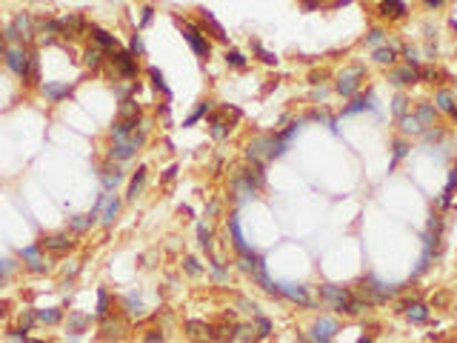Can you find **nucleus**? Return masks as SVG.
Instances as JSON below:
<instances>
[{
	"mask_svg": "<svg viewBox=\"0 0 457 343\" xmlns=\"http://www.w3.org/2000/svg\"><path fill=\"white\" fill-rule=\"evenodd\" d=\"M6 63H9V69L15 72V75H20L23 80L32 75V69H29V63H32V54L29 52H23V49H9L6 52Z\"/></svg>",
	"mask_w": 457,
	"mask_h": 343,
	"instance_id": "f257e3e1",
	"label": "nucleus"
},
{
	"mask_svg": "<svg viewBox=\"0 0 457 343\" xmlns=\"http://www.w3.org/2000/svg\"><path fill=\"white\" fill-rule=\"evenodd\" d=\"M360 78H363V66H349L340 72V80H337V92L340 95H352L357 89Z\"/></svg>",
	"mask_w": 457,
	"mask_h": 343,
	"instance_id": "f03ea898",
	"label": "nucleus"
},
{
	"mask_svg": "<svg viewBox=\"0 0 457 343\" xmlns=\"http://www.w3.org/2000/svg\"><path fill=\"white\" fill-rule=\"evenodd\" d=\"M183 37H186V43L195 49V54H200V57H209L212 46L206 43V37H200V32H197L195 26H183Z\"/></svg>",
	"mask_w": 457,
	"mask_h": 343,
	"instance_id": "7ed1b4c3",
	"label": "nucleus"
},
{
	"mask_svg": "<svg viewBox=\"0 0 457 343\" xmlns=\"http://www.w3.org/2000/svg\"><path fill=\"white\" fill-rule=\"evenodd\" d=\"M334 332H337V323L329 320V317H320V320L314 323V329H311V338H314L317 343H329L331 338H334Z\"/></svg>",
	"mask_w": 457,
	"mask_h": 343,
	"instance_id": "20e7f679",
	"label": "nucleus"
},
{
	"mask_svg": "<svg viewBox=\"0 0 457 343\" xmlns=\"http://www.w3.org/2000/svg\"><path fill=\"white\" fill-rule=\"evenodd\" d=\"M420 80V69L417 66H400V69H394L392 72V83H397V86H406V83H417Z\"/></svg>",
	"mask_w": 457,
	"mask_h": 343,
	"instance_id": "39448f33",
	"label": "nucleus"
},
{
	"mask_svg": "<svg viewBox=\"0 0 457 343\" xmlns=\"http://www.w3.org/2000/svg\"><path fill=\"white\" fill-rule=\"evenodd\" d=\"M114 66L123 78H134L137 75V63H134V54L131 52H117L114 54Z\"/></svg>",
	"mask_w": 457,
	"mask_h": 343,
	"instance_id": "423d86ee",
	"label": "nucleus"
},
{
	"mask_svg": "<svg viewBox=\"0 0 457 343\" xmlns=\"http://www.w3.org/2000/svg\"><path fill=\"white\" fill-rule=\"evenodd\" d=\"M280 294H286L289 300H294V303H300V306H311V297L306 294V289L303 286H280Z\"/></svg>",
	"mask_w": 457,
	"mask_h": 343,
	"instance_id": "0eeeda50",
	"label": "nucleus"
},
{
	"mask_svg": "<svg viewBox=\"0 0 457 343\" xmlns=\"http://www.w3.org/2000/svg\"><path fill=\"white\" fill-rule=\"evenodd\" d=\"M92 37L98 40V46H103V49H117V37L109 32H103V29H98V26H92Z\"/></svg>",
	"mask_w": 457,
	"mask_h": 343,
	"instance_id": "6e6552de",
	"label": "nucleus"
},
{
	"mask_svg": "<svg viewBox=\"0 0 457 343\" xmlns=\"http://www.w3.org/2000/svg\"><path fill=\"white\" fill-rule=\"evenodd\" d=\"M143 180H146V166H140L137 172H134V178H131V183H129V192H126V197H137V192L143 189Z\"/></svg>",
	"mask_w": 457,
	"mask_h": 343,
	"instance_id": "1a4fd4ad",
	"label": "nucleus"
},
{
	"mask_svg": "<svg viewBox=\"0 0 457 343\" xmlns=\"http://www.w3.org/2000/svg\"><path fill=\"white\" fill-rule=\"evenodd\" d=\"M37 252H40L37 246H29V249H23V258L29 261V266H32L34 272H43L46 266H43V261H40V255H37Z\"/></svg>",
	"mask_w": 457,
	"mask_h": 343,
	"instance_id": "9d476101",
	"label": "nucleus"
},
{
	"mask_svg": "<svg viewBox=\"0 0 457 343\" xmlns=\"http://www.w3.org/2000/svg\"><path fill=\"white\" fill-rule=\"evenodd\" d=\"M43 92H46V98H51V100H63V98H69V86H57V83H46L43 86Z\"/></svg>",
	"mask_w": 457,
	"mask_h": 343,
	"instance_id": "9b49d317",
	"label": "nucleus"
},
{
	"mask_svg": "<svg viewBox=\"0 0 457 343\" xmlns=\"http://www.w3.org/2000/svg\"><path fill=\"white\" fill-rule=\"evenodd\" d=\"M414 117L420 120V126H432V123H434V106H432V103H420V109H417Z\"/></svg>",
	"mask_w": 457,
	"mask_h": 343,
	"instance_id": "f8f14e48",
	"label": "nucleus"
},
{
	"mask_svg": "<svg viewBox=\"0 0 457 343\" xmlns=\"http://www.w3.org/2000/svg\"><path fill=\"white\" fill-rule=\"evenodd\" d=\"M408 320H411V323H426V320H429V309H426L423 303H414V306H408Z\"/></svg>",
	"mask_w": 457,
	"mask_h": 343,
	"instance_id": "ddd939ff",
	"label": "nucleus"
},
{
	"mask_svg": "<svg viewBox=\"0 0 457 343\" xmlns=\"http://www.w3.org/2000/svg\"><path fill=\"white\" fill-rule=\"evenodd\" d=\"M231 235H234V246H237V252H243V255H249V246H246L243 240V232H240V226H237V217H231Z\"/></svg>",
	"mask_w": 457,
	"mask_h": 343,
	"instance_id": "4468645a",
	"label": "nucleus"
},
{
	"mask_svg": "<svg viewBox=\"0 0 457 343\" xmlns=\"http://www.w3.org/2000/svg\"><path fill=\"white\" fill-rule=\"evenodd\" d=\"M400 126H403V132H411V134H420V132H423L420 120H417L414 114H411V117H408V114H403V117H400Z\"/></svg>",
	"mask_w": 457,
	"mask_h": 343,
	"instance_id": "2eb2a0df",
	"label": "nucleus"
},
{
	"mask_svg": "<svg viewBox=\"0 0 457 343\" xmlns=\"http://www.w3.org/2000/svg\"><path fill=\"white\" fill-rule=\"evenodd\" d=\"M406 12V6L400 3V0H386L383 3V15H389V17H400Z\"/></svg>",
	"mask_w": 457,
	"mask_h": 343,
	"instance_id": "dca6fc26",
	"label": "nucleus"
},
{
	"mask_svg": "<svg viewBox=\"0 0 457 343\" xmlns=\"http://www.w3.org/2000/svg\"><path fill=\"white\" fill-rule=\"evenodd\" d=\"M43 246H46V249H51V252H63V249H69V240H66L63 235H57V237H46V240H43Z\"/></svg>",
	"mask_w": 457,
	"mask_h": 343,
	"instance_id": "f3484780",
	"label": "nucleus"
},
{
	"mask_svg": "<svg viewBox=\"0 0 457 343\" xmlns=\"http://www.w3.org/2000/svg\"><path fill=\"white\" fill-rule=\"evenodd\" d=\"M228 129H231V126H226L220 117H212V137L214 140H223V137L228 134Z\"/></svg>",
	"mask_w": 457,
	"mask_h": 343,
	"instance_id": "a211bd4d",
	"label": "nucleus"
},
{
	"mask_svg": "<svg viewBox=\"0 0 457 343\" xmlns=\"http://www.w3.org/2000/svg\"><path fill=\"white\" fill-rule=\"evenodd\" d=\"M209 109H212V103H209V100H203V103L197 106L195 112L189 114V120H186L183 126H195V123H197V120H200V117H203V114H206V112H209Z\"/></svg>",
	"mask_w": 457,
	"mask_h": 343,
	"instance_id": "6ab92c4d",
	"label": "nucleus"
},
{
	"mask_svg": "<svg viewBox=\"0 0 457 343\" xmlns=\"http://www.w3.org/2000/svg\"><path fill=\"white\" fill-rule=\"evenodd\" d=\"M117 206H120V203H117L114 197H106V209H103V223H112V220H114V214H117Z\"/></svg>",
	"mask_w": 457,
	"mask_h": 343,
	"instance_id": "aec40b11",
	"label": "nucleus"
},
{
	"mask_svg": "<svg viewBox=\"0 0 457 343\" xmlns=\"http://www.w3.org/2000/svg\"><path fill=\"white\" fill-rule=\"evenodd\" d=\"M226 63L234 66V69H243V66H246V57H243V54H240L237 49H228V52H226Z\"/></svg>",
	"mask_w": 457,
	"mask_h": 343,
	"instance_id": "412c9836",
	"label": "nucleus"
},
{
	"mask_svg": "<svg viewBox=\"0 0 457 343\" xmlns=\"http://www.w3.org/2000/svg\"><path fill=\"white\" fill-rule=\"evenodd\" d=\"M37 320H40V323H57V320H60V309H43V312H37Z\"/></svg>",
	"mask_w": 457,
	"mask_h": 343,
	"instance_id": "4be33fe9",
	"label": "nucleus"
},
{
	"mask_svg": "<svg viewBox=\"0 0 457 343\" xmlns=\"http://www.w3.org/2000/svg\"><path fill=\"white\" fill-rule=\"evenodd\" d=\"M437 109H443V112L452 114V109H455V100H452V95H449V92H437Z\"/></svg>",
	"mask_w": 457,
	"mask_h": 343,
	"instance_id": "5701e85b",
	"label": "nucleus"
},
{
	"mask_svg": "<svg viewBox=\"0 0 457 343\" xmlns=\"http://www.w3.org/2000/svg\"><path fill=\"white\" fill-rule=\"evenodd\" d=\"M117 183H120V172H117V169H106V172H103V186H106V189H112V186H117Z\"/></svg>",
	"mask_w": 457,
	"mask_h": 343,
	"instance_id": "b1692460",
	"label": "nucleus"
},
{
	"mask_svg": "<svg viewBox=\"0 0 457 343\" xmlns=\"http://www.w3.org/2000/svg\"><path fill=\"white\" fill-rule=\"evenodd\" d=\"M149 75H152V80H154V86H157V89H160V92H163L166 98H169V95H172V92H169V86H166V83H163V75H160V72H157V69H149Z\"/></svg>",
	"mask_w": 457,
	"mask_h": 343,
	"instance_id": "393cba45",
	"label": "nucleus"
},
{
	"mask_svg": "<svg viewBox=\"0 0 457 343\" xmlns=\"http://www.w3.org/2000/svg\"><path fill=\"white\" fill-rule=\"evenodd\" d=\"M197 237H200L197 243L203 246V249H212V232H209L206 226H197Z\"/></svg>",
	"mask_w": 457,
	"mask_h": 343,
	"instance_id": "a878e982",
	"label": "nucleus"
},
{
	"mask_svg": "<svg viewBox=\"0 0 457 343\" xmlns=\"http://www.w3.org/2000/svg\"><path fill=\"white\" fill-rule=\"evenodd\" d=\"M375 60H377V63H392V60H394V49H386V46H383V49H377L375 52Z\"/></svg>",
	"mask_w": 457,
	"mask_h": 343,
	"instance_id": "bb28decb",
	"label": "nucleus"
},
{
	"mask_svg": "<svg viewBox=\"0 0 457 343\" xmlns=\"http://www.w3.org/2000/svg\"><path fill=\"white\" fill-rule=\"evenodd\" d=\"M100 57H103V52L100 49H89L86 52V63L89 66H100Z\"/></svg>",
	"mask_w": 457,
	"mask_h": 343,
	"instance_id": "cd10ccee",
	"label": "nucleus"
},
{
	"mask_svg": "<svg viewBox=\"0 0 457 343\" xmlns=\"http://www.w3.org/2000/svg\"><path fill=\"white\" fill-rule=\"evenodd\" d=\"M120 112L126 114V117H137V106H134V100H123Z\"/></svg>",
	"mask_w": 457,
	"mask_h": 343,
	"instance_id": "c85d7f7f",
	"label": "nucleus"
},
{
	"mask_svg": "<svg viewBox=\"0 0 457 343\" xmlns=\"http://www.w3.org/2000/svg\"><path fill=\"white\" fill-rule=\"evenodd\" d=\"M109 312V297L106 292H98V315H106Z\"/></svg>",
	"mask_w": 457,
	"mask_h": 343,
	"instance_id": "c756f323",
	"label": "nucleus"
},
{
	"mask_svg": "<svg viewBox=\"0 0 457 343\" xmlns=\"http://www.w3.org/2000/svg\"><path fill=\"white\" fill-rule=\"evenodd\" d=\"M257 329H260V332H257V335H260V338H266V335H269V332H272V323H269V320H266V317H257Z\"/></svg>",
	"mask_w": 457,
	"mask_h": 343,
	"instance_id": "7c9ffc66",
	"label": "nucleus"
},
{
	"mask_svg": "<svg viewBox=\"0 0 457 343\" xmlns=\"http://www.w3.org/2000/svg\"><path fill=\"white\" fill-rule=\"evenodd\" d=\"M366 106H369V103H366V98H357L352 106H346V114H349V112H360V109H366Z\"/></svg>",
	"mask_w": 457,
	"mask_h": 343,
	"instance_id": "2f4dec72",
	"label": "nucleus"
},
{
	"mask_svg": "<svg viewBox=\"0 0 457 343\" xmlns=\"http://www.w3.org/2000/svg\"><path fill=\"white\" fill-rule=\"evenodd\" d=\"M237 338H243V341H252V338H254V329H252V326H237Z\"/></svg>",
	"mask_w": 457,
	"mask_h": 343,
	"instance_id": "473e14b6",
	"label": "nucleus"
},
{
	"mask_svg": "<svg viewBox=\"0 0 457 343\" xmlns=\"http://www.w3.org/2000/svg\"><path fill=\"white\" fill-rule=\"evenodd\" d=\"M131 54H143V40H140V34L131 37Z\"/></svg>",
	"mask_w": 457,
	"mask_h": 343,
	"instance_id": "72a5a7b5",
	"label": "nucleus"
},
{
	"mask_svg": "<svg viewBox=\"0 0 457 343\" xmlns=\"http://www.w3.org/2000/svg\"><path fill=\"white\" fill-rule=\"evenodd\" d=\"M186 272H189V275H200V266H197L195 258H186Z\"/></svg>",
	"mask_w": 457,
	"mask_h": 343,
	"instance_id": "f704fd0d",
	"label": "nucleus"
},
{
	"mask_svg": "<svg viewBox=\"0 0 457 343\" xmlns=\"http://www.w3.org/2000/svg\"><path fill=\"white\" fill-rule=\"evenodd\" d=\"M203 323H197V320H192V323H189V335H192V338H197V335H200V332H203Z\"/></svg>",
	"mask_w": 457,
	"mask_h": 343,
	"instance_id": "c9c22d12",
	"label": "nucleus"
},
{
	"mask_svg": "<svg viewBox=\"0 0 457 343\" xmlns=\"http://www.w3.org/2000/svg\"><path fill=\"white\" fill-rule=\"evenodd\" d=\"M254 49L260 52V57H263V60H266V63H275V60H278V57H275L272 52H266V49H263V46H254Z\"/></svg>",
	"mask_w": 457,
	"mask_h": 343,
	"instance_id": "e433bc0d",
	"label": "nucleus"
},
{
	"mask_svg": "<svg viewBox=\"0 0 457 343\" xmlns=\"http://www.w3.org/2000/svg\"><path fill=\"white\" fill-rule=\"evenodd\" d=\"M380 40H383V32H380V29H375V32L369 34V46H377Z\"/></svg>",
	"mask_w": 457,
	"mask_h": 343,
	"instance_id": "4c0bfd02",
	"label": "nucleus"
},
{
	"mask_svg": "<svg viewBox=\"0 0 457 343\" xmlns=\"http://www.w3.org/2000/svg\"><path fill=\"white\" fill-rule=\"evenodd\" d=\"M394 112L403 117V112H406V98H397V100H394Z\"/></svg>",
	"mask_w": 457,
	"mask_h": 343,
	"instance_id": "58836bf2",
	"label": "nucleus"
},
{
	"mask_svg": "<svg viewBox=\"0 0 457 343\" xmlns=\"http://www.w3.org/2000/svg\"><path fill=\"white\" fill-rule=\"evenodd\" d=\"M212 269H214V278H217V280H223V278H226V269L220 266V261H214V266H212Z\"/></svg>",
	"mask_w": 457,
	"mask_h": 343,
	"instance_id": "ea45409f",
	"label": "nucleus"
},
{
	"mask_svg": "<svg viewBox=\"0 0 457 343\" xmlns=\"http://www.w3.org/2000/svg\"><path fill=\"white\" fill-rule=\"evenodd\" d=\"M406 143H403V140H397V143H394V158H403V155H406Z\"/></svg>",
	"mask_w": 457,
	"mask_h": 343,
	"instance_id": "a19ab883",
	"label": "nucleus"
},
{
	"mask_svg": "<svg viewBox=\"0 0 457 343\" xmlns=\"http://www.w3.org/2000/svg\"><path fill=\"white\" fill-rule=\"evenodd\" d=\"M72 326L83 329V326H86V317H83V315H75V317H72Z\"/></svg>",
	"mask_w": 457,
	"mask_h": 343,
	"instance_id": "79ce46f5",
	"label": "nucleus"
},
{
	"mask_svg": "<svg viewBox=\"0 0 457 343\" xmlns=\"http://www.w3.org/2000/svg\"><path fill=\"white\" fill-rule=\"evenodd\" d=\"M152 15H154V9H152V6H146V9H143V26L152 20Z\"/></svg>",
	"mask_w": 457,
	"mask_h": 343,
	"instance_id": "37998d69",
	"label": "nucleus"
},
{
	"mask_svg": "<svg viewBox=\"0 0 457 343\" xmlns=\"http://www.w3.org/2000/svg\"><path fill=\"white\" fill-rule=\"evenodd\" d=\"M146 343H163V341H160V335H157V332H152V335L146 338Z\"/></svg>",
	"mask_w": 457,
	"mask_h": 343,
	"instance_id": "c03bdc74",
	"label": "nucleus"
},
{
	"mask_svg": "<svg viewBox=\"0 0 457 343\" xmlns=\"http://www.w3.org/2000/svg\"><path fill=\"white\" fill-rule=\"evenodd\" d=\"M426 3H429V6H440L443 0H426Z\"/></svg>",
	"mask_w": 457,
	"mask_h": 343,
	"instance_id": "a18cd8bd",
	"label": "nucleus"
},
{
	"mask_svg": "<svg viewBox=\"0 0 457 343\" xmlns=\"http://www.w3.org/2000/svg\"><path fill=\"white\" fill-rule=\"evenodd\" d=\"M452 117H455V120H457V106H455V109H452Z\"/></svg>",
	"mask_w": 457,
	"mask_h": 343,
	"instance_id": "49530a36",
	"label": "nucleus"
},
{
	"mask_svg": "<svg viewBox=\"0 0 457 343\" xmlns=\"http://www.w3.org/2000/svg\"><path fill=\"white\" fill-rule=\"evenodd\" d=\"M26 343H43V341H32V338H26Z\"/></svg>",
	"mask_w": 457,
	"mask_h": 343,
	"instance_id": "de8ad7c7",
	"label": "nucleus"
},
{
	"mask_svg": "<svg viewBox=\"0 0 457 343\" xmlns=\"http://www.w3.org/2000/svg\"><path fill=\"white\" fill-rule=\"evenodd\" d=\"M360 343H372V341H369V338H360Z\"/></svg>",
	"mask_w": 457,
	"mask_h": 343,
	"instance_id": "09e8293b",
	"label": "nucleus"
},
{
	"mask_svg": "<svg viewBox=\"0 0 457 343\" xmlns=\"http://www.w3.org/2000/svg\"><path fill=\"white\" fill-rule=\"evenodd\" d=\"M214 343H231V341H228V338H226V341H214Z\"/></svg>",
	"mask_w": 457,
	"mask_h": 343,
	"instance_id": "8fccbe9b",
	"label": "nucleus"
}]
</instances>
